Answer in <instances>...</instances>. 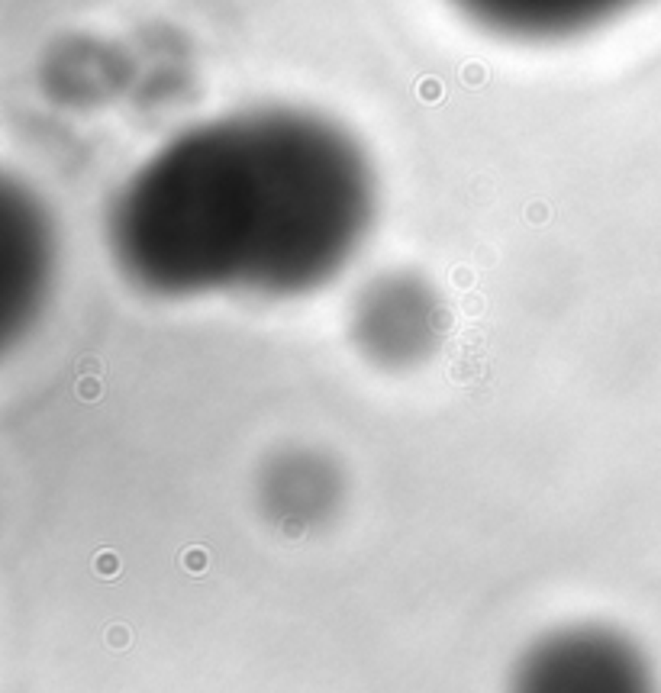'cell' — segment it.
Instances as JSON below:
<instances>
[{
  "label": "cell",
  "instance_id": "obj_2",
  "mask_svg": "<svg viewBox=\"0 0 661 693\" xmlns=\"http://www.w3.org/2000/svg\"><path fill=\"white\" fill-rule=\"evenodd\" d=\"M510 693H658L642 651L607 626H568L526 651Z\"/></svg>",
  "mask_w": 661,
  "mask_h": 693
},
{
  "label": "cell",
  "instance_id": "obj_6",
  "mask_svg": "<svg viewBox=\"0 0 661 693\" xmlns=\"http://www.w3.org/2000/svg\"><path fill=\"white\" fill-rule=\"evenodd\" d=\"M342 500L339 468L310 448L284 452L265 464L258 481L262 513L284 532H310L336 513Z\"/></svg>",
  "mask_w": 661,
  "mask_h": 693
},
{
  "label": "cell",
  "instance_id": "obj_4",
  "mask_svg": "<svg viewBox=\"0 0 661 693\" xmlns=\"http://www.w3.org/2000/svg\"><path fill=\"white\" fill-rule=\"evenodd\" d=\"M55 262L45 210L20 188L0 197V332L20 336L39 313Z\"/></svg>",
  "mask_w": 661,
  "mask_h": 693
},
{
  "label": "cell",
  "instance_id": "obj_3",
  "mask_svg": "<svg viewBox=\"0 0 661 693\" xmlns=\"http://www.w3.org/2000/svg\"><path fill=\"white\" fill-rule=\"evenodd\" d=\"M445 313L439 294L416 274L374 277L352 306V339L381 368H413L442 342Z\"/></svg>",
  "mask_w": 661,
  "mask_h": 693
},
{
  "label": "cell",
  "instance_id": "obj_1",
  "mask_svg": "<svg viewBox=\"0 0 661 693\" xmlns=\"http://www.w3.org/2000/svg\"><path fill=\"white\" fill-rule=\"evenodd\" d=\"M378 181L352 133L297 106L184 129L107 210V249L142 294L288 300L339 277L371 232Z\"/></svg>",
  "mask_w": 661,
  "mask_h": 693
},
{
  "label": "cell",
  "instance_id": "obj_5",
  "mask_svg": "<svg viewBox=\"0 0 661 693\" xmlns=\"http://www.w3.org/2000/svg\"><path fill=\"white\" fill-rule=\"evenodd\" d=\"M480 30L513 43H565L594 32L645 0H448Z\"/></svg>",
  "mask_w": 661,
  "mask_h": 693
}]
</instances>
